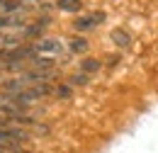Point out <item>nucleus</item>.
Segmentation results:
<instances>
[{
	"label": "nucleus",
	"mask_w": 158,
	"mask_h": 153,
	"mask_svg": "<svg viewBox=\"0 0 158 153\" xmlns=\"http://www.w3.org/2000/svg\"><path fill=\"white\" fill-rule=\"evenodd\" d=\"M27 139H29V134L22 126H15V129H2L0 126V146L7 153H17L20 151V143L27 141Z\"/></svg>",
	"instance_id": "1"
},
{
	"label": "nucleus",
	"mask_w": 158,
	"mask_h": 153,
	"mask_svg": "<svg viewBox=\"0 0 158 153\" xmlns=\"http://www.w3.org/2000/svg\"><path fill=\"white\" fill-rule=\"evenodd\" d=\"M34 51H37V54H59V51H61V44H59V41L46 39V41H39V44L34 46Z\"/></svg>",
	"instance_id": "2"
},
{
	"label": "nucleus",
	"mask_w": 158,
	"mask_h": 153,
	"mask_svg": "<svg viewBox=\"0 0 158 153\" xmlns=\"http://www.w3.org/2000/svg\"><path fill=\"white\" fill-rule=\"evenodd\" d=\"M24 10V2L22 0H0V12L7 15V12H22Z\"/></svg>",
	"instance_id": "3"
},
{
	"label": "nucleus",
	"mask_w": 158,
	"mask_h": 153,
	"mask_svg": "<svg viewBox=\"0 0 158 153\" xmlns=\"http://www.w3.org/2000/svg\"><path fill=\"white\" fill-rule=\"evenodd\" d=\"M102 22V15H95V17H83V19H76V29H90Z\"/></svg>",
	"instance_id": "4"
},
{
	"label": "nucleus",
	"mask_w": 158,
	"mask_h": 153,
	"mask_svg": "<svg viewBox=\"0 0 158 153\" xmlns=\"http://www.w3.org/2000/svg\"><path fill=\"white\" fill-rule=\"evenodd\" d=\"M59 7L63 12H78L80 10V0H59Z\"/></svg>",
	"instance_id": "5"
},
{
	"label": "nucleus",
	"mask_w": 158,
	"mask_h": 153,
	"mask_svg": "<svg viewBox=\"0 0 158 153\" xmlns=\"http://www.w3.org/2000/svg\"><path fill=\"white\" fill-rule=\"evenodd\" d=\"M12 27H22V22L7 17V15H0V32H2V29H12Z\"/></svg>",
	"instance_id": "6"
},
{
	"label": "nucleus",
	"mask_w": 158,
	"mask_h": 153,
	"mask_svg": "<svg viewBox=\"0 0 158 153\" xmlns=\"http://www.w3.org/2000/svg\"><path fill=\"white\" fill-rule=\"evenodd\" d=\"M112 39H114L117 46H127V44H129V34H127L124 29H114V32H112Z\"/></svg>",
	"instance_id": "7"
},
{
	"label": "nucleus",
	"mask_w": 158,
	"mask_h": 153,
	"mask_svg": "<svg viewBox=\"0 0 158 153\" xmlns=\"http://www.w3.org/2000/svg\"><path fill=\"white\" fill-rule=\"evenodd\" d=\"M100 68V61H95V58H88V61H83V71L85 73H95Z\"/></svg>",
	"instance_id": "8"
},
{
	"label": "nucleus",
	"mask_w": 158,
	"mask_h": 153,
	"mask_svg": "<svg viewBox=\"0 0 158 153\" xmlns=\"http://www.w3.org/2000/svg\"><path fill=\"white\" fill-rule=\"evenodd\" d=\"M71 49H73V51H85V49H88V41H85V39H73V41H71Z\"/></svg>",
	"instance_id": "9"
},
{
	"label": "nucleus",
	"mask_w": 158,
	"mask_h": 153,
	"mask_svg": "<svg viewBox=\"0 0 158 153\" xmlns=\"http://www.w3.org/2000/svg\"><path fill=\"white\" fill-rule=\"evenodd\" d=\"M56 95H59L61 100L71 97V85H59V88H56Z\"/></svg>",
	"instance_id": "10"
},
{
	"label": "nucleus",
	"mask_w": 158,
	"mask_h": 153,
	"mask_svg": "<svg viewBox=\"0 0 158 153\" xmlns=\"http://www.w3.org/2000/svg\"><path fill=\"white\" fill-rule=\"evenodd\" d=\"M0 126H2V129H15L17 124H12V119H10V117H5L2 112H0Z\"/></svg>",
	"instance_id": "11"
},
{
	"label": "nucleus",
	"mask_w": 158,
	"mask_h": 153,
	"mask_svg": "<svg viewBox=\"0 0 158 153\" xmlns=\"http://www.w3.org/2000/svg\"><path fill=\"white\" fill-rule=\"evenodd\" d=\"M73 83H76V85H85V83H88V73H78V76H73Z\"/></svg>",
	"instance_id": "12"
},
{
	"label": "nucleus",
	"mask_w": 158,
	"mask_h": 153,
	"mask_svg": "<svg viewBox=\"0 0 158 153\" xmlns=\"http://www.w3.org/2000/svg\"><path fill=\"white\" fill-rule=\"evenodd\" d=\"M17 153H32V151H22V148H20V151H17Z\"/></svg>",
	"instance_id": "13"
},
{
	"label": "nucleus",
	"mask_w": 158,
	"mask_h": 153,
	"mask_svg": "<svg viewBox=\"0 0 158 153\" xmlns=\"http://www.w3.org/2000/svg\"><path fill=\"white\" fill-rule=\"evenodd\" d=\"M0 153H7V151H5V148H2V146H0Z\"/></svg>",
	"instance_id": "14"
}]
</instances>
